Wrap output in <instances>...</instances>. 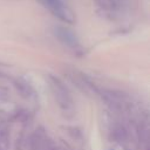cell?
<instances>
[{
	"label": "cell",
	"mask_w": 150,
	"mask_h": 150,
	"mask_svg": "<svg viewBox=\"0 0 150 150\" xmlns=\"http://www.w3.org/2000/svg\"><path fill=\"white\" fill-rule=\"evenodd\" d=\"M38 1L60 20L67 23H73L75 21V15L73 11L62 0H38Z\"/></svg>",
	"instance_id": "7a4b0ae2"
},
{
	"label": "cell",
	"mask_w": 150,
	"mask_h": 150,
	"mask_svg": "<svg viewBox=\"0 0 150 150\" xmlns=\"http://www.w3.org/2000/svg\"><path fill=\"white\" fill-rule=\"evenodd\" d=\"M48 80H49V86H50L52 93H53V95L55 97V101L57 102V105L66 114L74 112V101H73L68 89L56 77L49 76Z\"/></svg>",
	"instance_id": "6da1fadb"
},
{
	"label": "cell",
	"mask_w": 150,
	"mask_h": 150,
	"mask_svg": "<svg viewBox=\"0 0 150 150\" xmlns=\"http://www.w3.org/2000/svg\"><path fill=\"white\" fill-rule=\"evenodd\" d=\"M56 35L59 36V39H60L64 45L69 46L70 48H74V49L79 48L77 39H76V36L73 34V32H70V30H68V29H66V28L60 27V28H57V30H56Z\"/></svg>",
	"instance_id": "3957f363"
},
{
	"label": "cell",
	"mask_w": 150,
	"mask_h": 150,
	"mask_svg": "<svg viewBox=\"0 0 150 150\" xmlns=\"http://www.w3.org/2000/svg\"><path fill=\"white\" fill-rule=\"evenodd\" d=\"M96 2L107 11H115L118 7L117 0H96Z\"/></svg>",
	"instance_id": "277c9868"
}]
</instances>
